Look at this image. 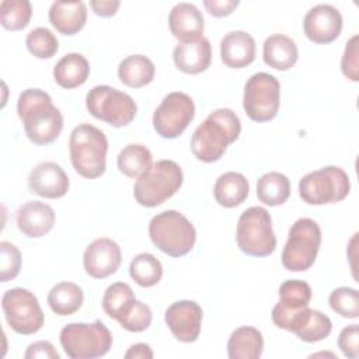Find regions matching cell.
I'll use <instances>...</instances> for the list:
<instances>
[{
  "instance_id": "obj_9",
  "label": "cell",
  "mask_w": 359,
  "mask_h": 359,
  "mask_svg": "<svg viewBox=\"0 0 359 359\" xmlns=\"http://www.w3.org/2000/svg\"><path fill=\"white\" fill-rule=\"evenodd\" d=\"M351 181L337 165H327L306 174L299 181V195L309 205L337 203L348 196Z\"/></svg>"
},
{
  "instance_id": "obj_10",
  "label": "cell",
  "mask_w": 359,
  "mask_h": 359,
  "mask_svg": "<svg viewBox=\"0 0 359 359\" xmlns=\"http://www.w3.org/2000/svg\"><path fill=\"white\" fill-rule=\"evenodd\" d=\"M87 111L97 119L114 126L129 125L137 112L133 98L111 86H95L86 95Z\"/></svg>"
},
{
  "instance_id": "obj_18",
  "label": "cell",
  "mask_w": 359,
  "mask_h": 359,
  "mask_svg": "<svg viewBox=\"0 0 359 359\" xmlns=\"http://www.w3.org/2000/svg\"><path fill=\"white\" fill-rule=\"evenodd\" d=\"M69 185L70 182L67 174L55 161L39 163L28 175L29 191L48 199L65 196L69 191Z\"/></svg>"
},
{
  "instance_id": "obj_35",
  "label": "cell",
  "mask_w": 359,
  "mask_h": 359,
  "mask_svg": "<svg viewBox=\"0 0 359 359\" xmlns=\"http://www.w3.org/2000/svg\"><path fill=\"white\" fill-rule=\"evenodd\" d=\"M32 15V6L28 0H3L0 4V22L8 31L25 28Z\"/></svg>"
},
{
  "instance_id": "obj_45",
  "label": "cell",
  "mask_w": 359,
  "mask_h": 359,
  "mask_svg": "<svg viewBox=\"0 0 359 359\" xmlns=\"http://www.w3.org/2000/svg\"><path fill=\"white\" fill-rule=\"evenodd\" d=\"M153 351L147 344L139 342V344H133L129 346V349L125 353L126 359H151Z\"/></svg>"
},
{
  "instance_id": "obj_6",
  "label": "cell",
  "mask_w": 359,
  "mask_h": 359,
  "mask_svg": "<svg viewBox=\"0 0 359 359\" xmlns=\"http://www.w3.org/2000/svg\"><path fill=\"white\" fill-rule=\"evenodd\" d=\"M59 339L63 351L72 359L101 358L112 346V334L100 320L66 324L60 331Z\"/></svg>"
},
{
  "instance_id": "obj_30",
  "label": "cell",
  "mask_w": 359,
  "mask_h": 359,
  "mask_svg": "<svg viewBox=\"0 0 359 359\" xmlns=\"http://www.w3.org/2000/svg\"><path fill=\"white\" fill-rule=\"evenodd\" d=\"M84 302L83 289L73 282H59L48 293V304L57 316H72Z\"/></svg>"
},
{
  "instance_id": "obj_4",
  "label": "cell",
  "mask_w": 359,
  "mask_h": 359,
  "mask_svg": "<svg viewBox=\"0 0 359 359\" xmlns=\"http://www.w3.org/2000/svg\"><path fill=\"white\" fill-rule=\"evenodd\" d=\"M149 237L160 251L168 257L180 258L194 248L196 230L182 213L164 210L151 217Z\"/></svg>"
},
{
  "instance_id": "obj_13",
  "label": "cell",
  "mask_w": 359,
  "mask_h": 359,
  "mask_svg": "<svg viewBox=\"0 0 359 359\" xmlns=\"http://www.w3.org/2000/svg\"><path fill=\"white\" fill-rule=\"evenodd\" d=\"M195 116L192 98L181 91L167 94L153 114V128L164 139H175Z\"/></svg>"
},
{
  "instance_id": "obj_14",
  "label": "cell",
  "mask_w": 359,
  "mask_h": 359,
  "mask_svg": "<svg viewBox=\"0 0 359 359\" xmlns=\"http://www.w3.org/2000/svg\"><path fill=\"white\" fill-rule=\"evenodd\" d=\"M311 287L300 279L285 280L279 287V302L272 309V321L276 327L289 331L294 316L311 300Z\"/></svg>"
},
{
  "instance_id": "obj_8",
  "label": "cell",
  "mask_w": 359,
  "mask_h": 359,
  "mask_svg": "<svg viewBox=\"0 0 359 359\" xmlns=\"http://www.w3.org/2000/svg\"><path fill=\"white\" fill-rule=\"evenodd\" d=\"M321 245V229L310 217L297 219L289 229L282 251V265L292 272H303L313 266Z\"/></svg>"
},
{
  "instance_id": "obj_34",
  "label": "cell",
  "mask_w": 359,
  "mask_h": 359,
  "mask_svg": "<svg viewBox=\"0 0 359 359\" xmlns=\"http://www.w3.org/2000/svg\"><path fill=\"white\" fill-rule=\"evenodd\" d=\"M130 278L142 287H151L161 280L163 265L150 252L135 255L129 265Z\"/></svg>"
},
{
  "instance_id": "obj_11",
  "label": "cell",
  "mask_w": 359,
  "mask_h": 359,
  "mask_svg": "<svg viewBox=\"0 0 359 359\" xmlns=\"http://www.w3.org/2000/svg\"><path fill=\"white\" fill-rule=\"evenodd\" d=\"M279 102L280 84L275 76L259 72L247 80L244 86L243 108L251 121H272L278 115Z\"/></svg>"
},
{
  "instance_id": "obj_43",
  "label": "cell",
  "mask_w": 359,
  "mask_h": 359,
  "mask_svg": "<svg viewBox=\"0 0 359 359\" xmlns=\"http://www.w3.org/2000/svg\"><path fill=\"white\" fill-rule=\"evenodd\" d=\"M238 4V0H203L206 11L213 17L230 15Z\"/></svg>"
},
{
  "instance_id": "obj_29",
  "label": "cell",
  "mask_w": 359,
  "mask_h": 359,
  "mask_svg": "<svg viewBox=\"0 0 359 359\" xmlns=\"http://www.w3.org/2000/svg\"><path fill=\"white\" fill-rule=\"evenodd\" d=\"M154 73V63L144 55H129L118 66L119 80L130 88L147 86L153 81Z\"/></svg>"
},
{
  "instance_id": "obj_3",
  "label": "cell",
  "mask_w": 359,
  "mask_h": 359,
  "mask_svg": "<svg viewBox=\"0 0 359 359\" xmlns=\"http://www.w3.org/2000/svg\"><path fill=\"white\" fill-rule=\"evenodd\" d=\"M108 140L105 133L90 123L76 126L69 137V153L73 168L81 177L94 180L107 168Z\"/></svg>"
},
{
  "instance_id": "obj_27",
  "label": "cell",
  "mask_w": 359,
  "mask_h": 359,
  "mask_svg": "<svg viewBox=\"0 0 359 359\" xmlns=\"http://www.w3.org/2000/svg\"><path fill=\"white\" fill-rule=\"evenodd\" d=\"M90 74L88 60L81 53L65 55L53 67V79L62 88H76L84 84Z\"/></svg>"
},
{
  "instance_id": "obj_21",
  "label": "cell",
  "mask_w": 359,
  "mask_h": 359,
  "mask_svg": "<svg viewBox=\"0 0 359 359\" xmlns=\"http://www.w3.org/2000/svg\"><path fill=\"white\" fill-rule=\"evenodd\" d=\"M172 60L178 70L187 74L205 72L212 62V46L208 38L202 36L191 42H178L172 50Z\"/></svg>"
},
{
  "instance_id": "obj_26",
  "label": "cell",
  "mask_w": 359,
  "mask_h": 359,
  "mask_svg": "<svg viewBox=\"0 0 359 359\" xmlns=\"http://www.w3.org/2000/svg\"><path fill=\"white\" fill-rule=\"evenodd\" d=\"M262 351L264 338L255 327H238L227 341V355L230 359H258Z\"/></svg>"
},
{
  "instance_id": "obj_2",
  "label": "cell",
  "mask_w": 359,
  "mask_h": 359,
  "mask_svg": "<svg viewBox=\"0 0 359 359\" xmlns=\"http://www.w3.org/2000/svg\"><path fill=\"white\" fill-rule=\"evenodd\" d=\"M241 132V122L230 108H219L194 130L191 150L202 163H215L222 158L227 147L234 143Z\"/></svg>"
},
{
  "instance_id": "obj_36",
  "label": "cell",
  "mask_w": 359,
  "mask_h": 359,
  "mask_svg": "<svg viewBox=\"0 0 359 359\" xmlns=\"http://www.w3.org/2000/svg\"><path fill=\"white\" fill-rule=\"evenodd\" d=\"M27 48L38 59H49L59 49V41L53 32L45 27H36L27 34Z\"/></svg>"
},
{
  "instance_id": "obj_33",
  "label": "cell",
  "mask_w": 359,
  "mask_h": 359,
  "mask_svg": "<svg viewBox=\"0 0 359 359\" xmlns=\"http://www.w3.org/2000/svg\"><path fill=\"white\" fill-rule=\"evenodd\" d=\"M136 302L135 292L125 282L109 285L102 296V309L108 317L119 321Z\"/></svg>"
},
{
  "instance_id": "obj_42",
  "label": "cell",
  "mask_w": 359,
  "mask_h": 359,
  "mask_svg": "<svg viewBox=\"0 0 359 359\" xmlns=\"http://www.w3.org/2000/svg\"><path fill=\"white\" fill-rule=\"evenodd\" d=\"M25 359H59V353L49 341H35L32 342L24 355Z\"/></svg>"
},
{
  "instance_id": "obj_23",
  "label": "cell",
  "mask_w": 359,
  "mask_h": 359,
  "mask_svg": "<svg viewBox=\"0 0 359 359\" xmlns=\"http://www.w3.org/2000/svg\"><path fill=\"white\" fill-rule=\"evenodd\" d=\"M87 21V6L83 1H53L49 8V22L63 35H74Z\"/></svg>"
},
{
  "instance_id": "obj_24",
  "label": "cell",
  "mask_w": 359,
  "mask_h": 359,
  "mask_svg": "<svg viewBox=\"0 0 359 359\" xmlns=\"http://www.w3.org/2000/svg\"><path fill=\"white\" fill-rule=\"evenodd\" d=\"M262 57L265 65L272 69L286 72L292 69L299 57V49L296 42L286 35L273 34L264 42Z\"/></svg>"
},
{
  "instance_id": "obj_32",
  "label": "cell",
  "mask_w": 359,
  "mask_h": 359,
  "mask_svg": "<svg viewBox=\"0 0 359 359\" xmlns=\"http://www.w3.org/2000/svg\"><path fill=\"white\" fill-rule=\"evenodd\" d=\"M151 164L153 156L150 150L139 143H130L125 146L116 157V165L119 171L129 178L140 177L151 167Z\"/></svg>"
},
{
  "instance_id": "obj_5",
  "label": "cell",
  "mask_w": 359,
  "mask_h": 359,
  "mask_svg": "<svg viewBox=\"0 0 359 359\" xmlns=\"http://www.w3.org/2000/svg\"><path fill=\"white\" fill-rule=\"evenodd\" d=\"M182 168L172 160H160L137 177L133 187L135 201L146 208H154L170 199L182 185Z\"/></svg>"
},
{
  "instance_id": "obj_19",
  "label": "cell",
  "mask_w": 359,
  "mask_h": 359,
  "mask_svg": "<svg viewBox=\"0 0 359 359\" xmlns=\"http://www.w3.org/2000/svg\"><path fill=\"white\" fill-rule=\"evenodd\" d=\"M15 222L24 236L39 238L53 229L55 210L45 202L29 201L18 208Z\"/></svg>"
},
{
  "instance_id": "obj_15",
  "label": "cell",
  "mask_w": 359,
  "mask_h": 359,
  "mask_svg": "<svg viewBox=\"0 0 359 359\" xmlns=\"http://www.w3.org/2000/svg\"><path fill=\"white\" fill-rule=\"evenodd\" d=\"M203 311L194 300H178L172 303L164 314L165 324L175 339L191 344L201 334Z\"/></svg>"
},
{
  "instance_id": "obj_39",
  "label": "cell",
  "mask_w": 359,
  "mask_h": 359,
  "mask_svg": "<svg viewBox=\"0 0 359 359\" xmlns=\"http://www.w3.org/2000/svg\"><path fill=\"white\" fill-rule=\"evenodd\" d=\"M21 269V252L20 250L8 243H0V279L1 282H8L17 278Z\"/></svg>"
},
{
  "instance_id": "obj_31",
  "label": "cell",
  "mask_w": 359,
  "mask_h": 359,
  "mask_svg": "<svg viewBox=\"0 0 359 359\" xmlns=\"http://www.w3.org/2000/svg\"><path fill=\"white\" fill-rule=\"evenodd\" d=\"M257 196L268 206L283 205L290 196L289 178L278 171L265 172L257 182Z\"/></svg>"
},
{
  "instance_id": "obj_17",
  "label": "cell",
  "mask_w": 359,
  "mask_h": 359,
  "mask_svg": "<svg viewBox=\"0 0 359 359\" xmlns=\"http://www.w3.org/2000/svg\"><path fill=\"white\" fill-rule=\"evenodd\" d=\"M122 262V252L118 243L101 237L90 243L83 255V265L91 278L105 279L115 273Z\"/></svg>"
},
{
  "instance_id": "obj_25",
  "label": "cell",
  "mask_w": 359,
  "mask_h": 359,
  "mask_svg": "<svg viewBox=\"0 0 359 359\" xmlns=\"http://www.w3.org/2000/svg\"><path fill=\"white\" fill-rule=\"evenodd\" d=\"M250 192V182L241 174L236 171H227L222 174L213 187V196L216 202L223 208H236L241 205Z\"/></svg>"
},
{
  "instance_id": "obj_1",
  "label": "cell",
  "mask_w": 359,
  "mask_h": 359,
  "mask_svg": "<svg viewBox=\"0 0 359 359\" xmlns=\"http://www.w3.org/2000/svg\"><path fill=\"white\" fill-rule=\"evenodd\" d=\"M17 114L24 123L27 137L38 146L57 139L63 129V115L41 88L24 90L17 101Z\"/></svg>"
},
{
  "instance_id": "obj_28",
  "label": "cell",
  "mask_w": 359,
  "mask_h": 359,
  "mask_svg": "<svg viewBox=\"0 0 359 359\" xmlns=\"http://www.w3.org/2000/svg\"><path fill=\"white\" fill-rule=\"evenodd\" d=\"M332 330V323L328 316L318 310L304 307L299 314L290 332H294L304 342H318L325 339Z\"/></svg>"
},
{
  "instance_id": "obj_22",
  "label": "cell",
  "mask_w": 359,
  "mask_h": 359,
  "mask_svg": "<svg viewBox=\"0 0 359 359\" xmlns=\"http://www.w3.org/2000/svg\"><path fill=\"white\" fill-rule=\"evenodd\" d=\"M220 59L230 69H243L255 60V41L241 29L227 32L220 41Z\"/></svg>"
},
{
  "instance_id": "obj_44",
  "label": "cell",
  "mask_w": 359,
  "mask_h": 359,
  "mask_svg": "<svg viewBox=\"0 0 359 359\" xmlns=\"http://www.w3.org/2000/svg\"><path fill=\"white\" fill-rule=\"evenodd\" d=\"M121 6L119 0H91L90 7L100 17H112Z\"/></svg>"
},
{
  "instance_id": "obj_41",
  "label": "cell",
  "mask_w": 359,
  "mask_h": 359,
  "mask_svg": "<svg viewBox=\"0 0 359 359\" xmlns=\"http://www.w3.org/2000/svg\"><path fill=\"white\" fill-rule=\"evenodd\" d=\"M338 348L341 352L349 358L356 359L359 356V327L358 324H351L339 332Z\"/></svg>"
},
{
  "instance_id": "obj_12",
  "label": "cell",
  "mask_w": 359,
  "mask_h": 359,
  "mask_svg": "<svg viewBox=\"0 0 359 359\" xmlns=\"http://www.w3.org/2000/svg\"><path fill=\"white\" fill-rule=\"evenodd\" d=\"M1 309L7 324L21 335L38 332L45 321L43 311L36 296L24 287H13L4 292Z\"/></svg>"
},
{
  "instance_id": "obj_40",
  "label": "cell",
  "mask_w": 359,
  "mask_h": 359,
  "mask_svg": "<svg viewBox=\"0 0 359 359\" xmlns=\"http://www.w3.org/2000/svg\"><path fill=\"white\" fill-rule=\"evenodd\" d=\"M342 74L351 81L359 80V35L355 34L346 43L341 59Z\"/></svg>"
},
{
  "instance_id": "obj_37",
  "label": "cell",
  "mask_w": 359,
  "mask_h": 359,
  "mask_svg": "<svg viewBox=\"0 0 359 359\" xmlns=\"http://www.w3.org/2000/svg\"><path fill=\"white\" fill-rule=\"evenodd\" d=\"M330 307L344 318L359 317V293L353 287L341 286L331 292L328 297Z\"/></svg>"
},
{
  "instance_id": "obj_7",
  "label": "cell",
  "mask_w": 359,
  "mask_h": 359,
  "mask_svg": "<svg viewBox=\"0 0 359 359\" xmlns=\"http://www.w3.org/2000/svg\"><path fill=\"white\" fill-rule=\"evenodd\" d=\"M238 248L251 257H268L276 248V236L269 212L262 206L245 209L237 222Z\"/></svg>"
},
{
  "instance_id": "obj_38",
  "label": "cell",
  "mask_w": 359,
  "mask_h": 359,
  "mask_svg": "<svg viewBox=\"0 0 359 359\" xmlns=\"http://www.w3.org/2000/svg\"><path fill=\"white\" fill-rule=\"evenodd\" d=\"M151 320H153V313L150 307L146 303L136 300L133 306L129 309V311L118 323L126 331L142 332L150 327Z\"/></svg>"
},
{
  "instance_id": "obj_16",
  "label": "cell",
  "mask_w": 359,
  "mask_h": 359,
  "mask_svg": "<svg viewBox=\"0 0 359 359\" xmlns=\"http://www.w3.org/2000/svg\"><path fill=\"white\" fill-rule=\"evenodd\" d=\"M303 31L314 43H330L342 31V15L331 4H317L311 7L303 18Z\"/></svg>"
},
{
  "instance_id": "obj_20",
  "label": "cell",
  "mask_w": 359,
  "mask_h": 359,
  "mask_svg": "<svg viewBox=\"0 0 359 359\" xmlns=\"http://www.w3.org/2000/svg\"><path fill=\"white\" fill-rule=\"evenodd\" d=\"M168 27L180 42H191L203 36L205 20L195 4L178 3L168 14Z\"/></svg>"
}]
</instances>
